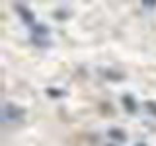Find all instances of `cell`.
<instances>
[{"label": "cell", "mask_w": 156, "mask_h": 146, "mask_svg": "<svg viewBox=\"0 0 156 146\" xmlns=\"http://www.w3.org/2000/svg\"><path fill=\"white\" fill-rule=\"evenodd\" d=\"M16 10H18L20 18H22L26 23H29V26H31V23H33V14L29 12V10H27L26 6H22V4H16Z\"/></svg>", "instance_id": "2"}, {"label": "cell", "mask_w": 156, "mask_h": 146, "mask_svg": "<svg viewBox=\"0 0 156 146\" xmlns=\"http://www.w3.org/2000/svg\"><path fill=\"white\" fill-rule=\"evenodd\" d=\"M146 109H148L150 113L156 115V103H154V101H148V103H146Z\"/></svg>", "instance_id": "5"}, {"label": "cell", "mask_w": 156, "mask_h": 146, "mask_svg": "<svg viewBox=\"0 0 156 146\" xmlns=\"http://www.w3.org/2000/svg\"><path fill=\"white\" fill-rule=\"evenodd\" d=\"M23 115L26 111L18 105H12V103H6L2 109V119L4 123H16V121H23Z\"/></svg>", "instance_id": "1"}, {"label": "cell", "mask_w": 156, "mask_h": 146, "mask_svg": "<svg viewBox=\"0 0 156 146\" xmlns=\"http://www.w3.org/2000/svg\"><path fill=\"white\" fill-rule=\"evenodd\" d=\"M109 136L113 140H119V142H121V140H125V133H123V130H119V129H111L109 130Z\"/></svg>", "instance_id": "4"}, {"label": "cell", "mask_w": 156, "mask_h": 146, "mask_svg": "<svg viewBox=\"0 0 156 146\" xmlns=\"http://www.w3.org/2000/svg\"><path fill=\"white\" fill-rule=\"evenodd\" d=\"M123 103H125V107H127V111H129V113H135V111H136L135 99L131 96H123Z\"/></svg>", "instance_id": "3"}]
</instances>
